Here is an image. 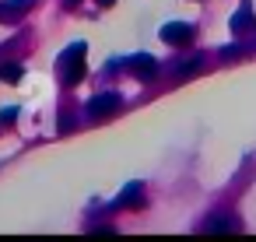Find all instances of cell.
<instances>
[{"label": "cell", "instance_id": "obj_1", "mask_svg": "<svg viewBox=\"0 0 256 242\" xmlns=\"http://www.w3.org/2000/svg\"><path fill=\"white\" fill-rule=\"evenodd\" d=\"M84 78V42H70L60 53V81L64 84H78Z\"/></svg>", "mask_w": 256, "mask_h": 242}, {"label": "cell", "instance_id": "obj_2", "mask_svg": "<svg viewBox=\"0 0 256 242\" xmlns=\"http://www.w3.org/2000/svg\"><path fill=\"white\" fill-rule=\"evenodd\" d=\"M120 95L116 92H102V95H95L92 102H88V116H95V120H102V116H112L116 109H120Z\"/></svg>", "mask_w": 256, "mask_h": 242}, {"label": "cell", "instance_id": "obj_3", "mask_svg": "<svg viewBox=\"0 0 256 242\" xmlns=\"http://www.w3.org/2000/svg\"><path fill=\"white\" fill-rule=\"evenodd\" d=\"M162 39H165L168 46H186V42H193V25H186V22H168V25L162 28Z\"/></svg>", "mask_w": 256, "mask_h": 242}, {"label": "cell", "instance_id": "obj_4", "mask_svg": "<svg viewBox=\"0 0 256 242\" xmlns=\"http://www.w3.org/2000/svg\"><path fill=\"white\" fill-rule=\"evenodd\" d=\"M232 32H235V36H249V32H256V14H252L249 4H242V8L232 14Z\"/></svg>", "mask_w": 256, "mask_h": 242}, {"label": "cell", "instance_id": "obj_5", "mask_svg": "<svg viewBox=\"0 0 256 242\" xmlns=\"http://www.w3.org/2000/svg\"><path fill=\"white\" fill-rule=\"evenodd\" d=\"M130 74H134V78H140V81H148V78H154V74H158V60H154V56H148V53H140V56H134V60H130Z\"/></svg>", "mask_w": 256, "mask_h": 242}, {"label": "cell", "instance_id": "obj_6", "mask_svg": "<svg viewBox=\"0 0 256 242\" xmlns=\"http://www.w3.org/2000/svg\"><path fill=\"white\" fill-rule=\"evenodd\" d=\"M28 11H32V0H4L0 4V22H18Z\"/></svg>", "mask_w": 256, "mask_h": 242}, {"label": "cell", "instance_id": "obj_7", "mask_svg": "<svg viewBox=\"0 0 256 242\" xmlns=\"http://www.w3.org/2000/svg\"><path fill=\"white\" fill-rule=\"evenodd\" d=\"M130 204H140V182L126 186V190L120 193V200H116V207H130Z\"/></svg>", "mask_w": 256, "mask_h": 242}, {"label": "cell", "instance_id": "obj_8", "mask_svg": "<svg viewBox=\"0 0 256 242\" xmlns=\"http://www.w3.org/2000/svg\"><path fill=\"white\" fill-rule=\"evenodd\" d=\"M204 232H235V221H228V218H210V221L204 224Z\"/></svg>", "mask_w": 256, "mask_h": 242}, {"label": "cell", "instance_id": "obj_9", "mask_svg": "<svg viewBox=\"0 0 256 242\" xmlns=\"http://www.w3.org/2000/svg\"><path fill=\"white\" fill-rule=\"evenodd\" d=\"M0 78H4V81H18V78H22V67H18V64H8L4 70H0Z\"/></svg>", "mask_w": 256, "mask_h": 242}, {"label": "cell", "instance_id": "obj_10", "mask_svg": "<svg viewBox=\"0 0 256 242\" xmlns=\"http://www.w3.org/2000/svg\"><path fill=\"white\" fill-rule=\"evenodd\" d=\"M14 116H18L14 109H4V112H0V123H14Z\"/></svg>", "mask_w": 256, "mask_h": 242}, {"label": "cell", "instance_id": "obj_11", "mask_svg": "<svg viewBox=\"0 0 256 242\" xmlns=\"http://www.w3.org/2000/svg\"><path fill=\"white\" fill-rule=\"evenodd\" d=\"M74 126V120H70V112H64V120H60V130H70Z\"/></svg>", "mask_w": 256, "mask_h": 242}, {"label": "cell", "instance_id": "obj_12", "mask_svg": "<svg viewBox=\"0 0 256 242\" xmlns=\"http://www.w3.org/2000/svg\"><path fill=\"white\" fill-rule=\"evenodd\" d=\"M98 4H112V0H98Z\"/></svg>", "mask_w": 256, "mask_h": 242}]
</instances>
